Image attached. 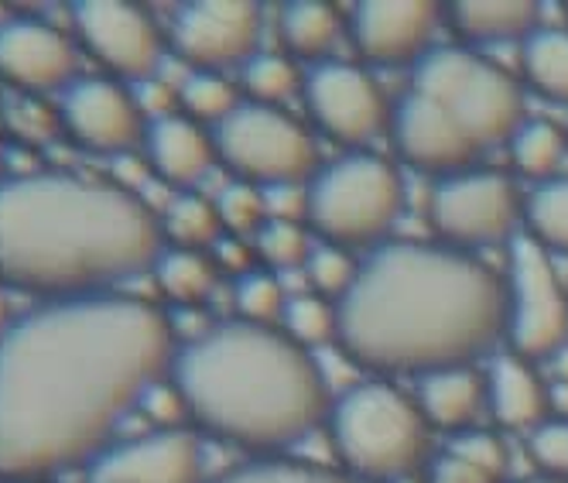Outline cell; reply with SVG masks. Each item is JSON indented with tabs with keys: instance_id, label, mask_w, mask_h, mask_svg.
Returning <instances> with one entry per match:
<instances>
[{
	"instance_id": "cell-37",
	"label": "cell",
	"mask_w": 568,
	"mask_h": 483,
	"mask_svg": "<svg viewBox=\"0 0 568 483\" xmlns=\"http://www.w3.org/2000/svg\"><path fill=\"white\" fill-rule=\"evenodd\" d=\"M531 456L548 476L568 483V419L565 422H545L531 432Z\"/></svg>"
},
{
	"instance_id": "cell-1",
	"label": "cell",
	"mask_w": 568,
	"mask_h": 483,
	"mask_svg": "<svg viewBox=\"0 0 568 483\" xmlns=\"http://www.w3.org/2000/svg\"><path fill=\"white\" fill-rule=\"evenodd\" d=\"M172 360L165 312L120 292L14 319L0 340V480L24 483L100 456Z\"/></svg>"
},
{
	"instance_id": "cell-3",
	"label": "cell",
	"mask_w": 568,
	"mask_h": 483,
	"mask_svg": "<svg viewBox=\"0 0 568 483\" xmlns=\"http://www.w3.org/2000/svg\"><path fill=\"white\" fill-rule=\"evenodd\" d=\"M165 254L161 220L128 189L21 172L0 182V281L49 302L113 295Z\"/></svg>"
},
{
	"instance_id": "cell-24",
	"label": "cell",
	"mask_w": 568,
	"mask_h": 483,
	"mask_svg": "<svg viewBox=\"0 0 568 483\" xmlns=\"http://www.w3.org/2000/svg\"><path fill=\"white\" fill-rule=\"evenodd\" d=\"M161 233H165V240H172L179 251L206 254L210 248L220 244L226 230H223V220H220V210H216L213 199L182 192L165 207V217H161Z\"/></svg>"
},
{
	"instance_id": "cell-41",
	"label": "cell",
	"mask_w": 568,
	"mask_h": 483,
	"mask_svg": "<svg viewBox=\"0 0 568 483\" xmlns=\"http://www.w3.org/2000/svg\"><path fill=\"white\" fill-rule=\"evenodd\" d=\"M524 483H565V480H555V476H538V480H524Z\"/></svg>"
},
{
	"instance_id": "cell-40",
	"label": "cell",
	"mask_w": 568,
	"mask_h": 483,
	"mask_svg": "<svg viewBox=\"0 0 568 483\" xmlns=\"http://www.w3.org/2000/svg\"><path fill=\"white\" fill-rule=\"evenodd\" d=\"M14 326V319H11V302H8V285L0 281V340L8 336V330Z\"/></svg>"
},
{
	"instance_id": "cell-32",
	"label": "cell",
	"mask_w": 568,
	"mask_h": 483,
	"mask_svg": "<svg viewBox=\"0 0 568 483\" xmlns=\"http://www.w3.org/2000/svg\"><path fill=\"white\" fill-rule=\"evenodd\" d=\"M179 103L185 107V113L195 120V124L199 120H210L213 128L240 107L233 87L220 72H192L179 87Z\"/></svg>"
},
{
	"instance_id": "cell-10",
	"label": "cell",
	"mask_w": 568,
	"mask_h": 483,
	"mask_svg": "<svg viewBox=\"0 0 568 483\" xmlns=\"http://www.w3.org/2000/svg\"><path fill=\"white\" fill-rule=\"evenodd\" d=\"M524 217L520 192L504 172L469 169L442 179L432 195V223L456 251L514 240Z\"/></svg>"
},
{
	"instance_id": "cell-5",
	"label": "cell",
	"mask_w": 568,
	"mask_h": 483,
	"mask_svg": "<svg viewBox=\"0 0 568 483\" xmlns=\"http://www.w3.org/2000/svg\"><path fill=\"white\" fill-rule=\"evenodd\" d=\"M520 124V83L473 49H428L415 62L412 90L390 110L400 158L445 179L469 172L483 151L510 144Z\"/></svg>"
},
{
	"instance_id": "cell-13",
	"label": "cell",
	"mask_w": 568,
	"mask_h": 483,
	"mask_svg": "<svg viewBox=\"0 0 568 483\" xmlns=\"http://www.w3.org/2000/svg\"><path fill=\"white\" fill-rule=\"evenodd\" d=\"M302 90L322 134L339 144H367L390 128V110L377 79L353 62H318Z\"/></svg>"
},
{
	"instance_id": "cell-33",
	"label": "cell",
	"mask_w": 568,
	"mask_h": 483,
	"mask_svg": "<svg viewBox=\"0 0 568 483\" xmlns=\"http://www.w3.org/2000/svg\"><path fill=\"white\" fill-rule=\"evenodd\" d=\"M216 210L223 220V230L230 237H247V233H261V227L267 223V192L261 185L251 182H233L220 192Z\"/></svg>"
},
{
	"instance_id": "cell-30",
	"label": "cell",
	"mask_w": 568,
	"mask_h": 483,
	"mask_svg": "<svg viewBox=\"0 0 568 483\" xmlns=\"http://www.w3.org/2000/svg\"><path fill=\"white\" fill-rule=\"evenodd\" d=\"M243 87H247L254 103L277 107L298 87H305V79L298 76V69L288 56H254L247 66H243Z\"/></svg>"
},
{
	"instance_id": "cell-35",
	"label": "cell",
	"mask_w": 568,
	"mask_h": 483,
	"mask_svg": "<svg viewBox=\"0 0 568 483\" xmlns=\"http://www.w3.org/2000/svg\"><path fill=\"white\" fill-rule=\"evenodd\" d=\"M257 254L271 268H305L312 258L308 237L295 220H267L257 233Z\"/></svg>"
},
{
	"instance_id": "cell-22",
	"label": "cell",
	"mask_w": 568,
	"mask_h": 483,
	"mask_svg": "<svg viewBox=\"0 0 568 483\" xmlns=\"http://www.w3.org/2000/svg\"><path fill=\"white\" fill-rule=\"evenodd\" d=\"M507 470L504 442L490 432H459L432 466L428 483H500Z\"/></svg>"
},
{
	"instance_id": "cell-16",
	"label": "cell",
	"mask_w": 568,
	"mask_h": 483,
	"mask_svg": "<svg viewBox=\"0 0 568 483\" xmlns=\"http://www.w3.org/2000/svg\"><path fill=\"white\" fill-rule=\"evenodd\" d=\"M438 8L422 0H363L349 14L356 52L374 66H404L428 56Z\"/></svg>"
},
{
	"instance_id": "cell-36",
	"label": "cell",
	"mask_w": 568,
	"mask_h": 483,
	"mask_svg": "<svg viewBox=\"0 0 568 483\" xmlns=\"http://www.w3.org/2000/svg\"><path fill=\"white\" fill-rule=\"evenodd\" d=\"M308 281H312V289L315 295L322 299H343L349 292V285L356 281V271H359V261H353L343 248H315L308 264Z\"/></svg>"
},
{
	"instance_id": "cell-18",
	"label": "cell",
	"mask_w": 568,
	"mask_h": 483,
	"mask_svg": "<svg viewBox=\"0 0 568 483\" xmlns=\"http://www.w3.org/2000/svg\"><path fill=\"white\" fill-rule=\"evenodd\" d=\"M144 144H148L151 169L179 189H189L206 179L216 158L213 134H206L192 117L182 113L151 120L144 131Z\"/></svg>"
},
{
	"instance_id": "cell-15",
	"label": "cell",
	"mask_w": 568,
	"mask_h": 483,
	"mask_svg": "<svg viewBox=\"0 0 568 483\" xmlns=\"http://www.w3.org/2000/svg\"><path fill=\"white\" fill-rule=\"evenodd\" d=\"M59 113L65 131L79 144L103 154L134 148L148 131L134 93L103 76H83L69 90H62Z\"/></svg>"
},
{
	"instance_id": "cell-2",
	"label": "cell",
	"mask_w": 568,
	"mask_h": 483,
	"mask_svg": "<svg viewBox=\"0 0 568 483\" xmlns=\"http://www.w3.org/2000/svg\"><path fill=\"white\" fill-rule=\"evenodd\" d=\"M336 315L353 364L425 378L469 368L507 333V281L456 248L394 240L359 261Z\"/></svg>"
},
{
	"instance_id": "cell-7",
	"label": "cell",
	"mask_w": 568,
	"mask_h": 483,
	"mask_svg": "<svg viewBox=\"0 0 568 483\" xmlns=\"http://www.w3.org/2000/svg\"><path fill=\"white\" fill-rule=\"evenodd\" d=\"M312 227L329 240L333 248H363L394 227L404 185L390 161L356 151L343 154L333 165L318 169L305 192Z\"/></svg>"
},
{
	"instance_id": "cell-9",
	"label": "cell",
	"mask_w": 568,
	"mask_h": 483,
	"mask_svg": "<svg viewBox=\"0 0 568 483\" xmlns=\"http://www.w3.org/2000/svg\"><path fill=\"white\" fill-rule=\"evenodd\" d=\"M507 340L524 360L551 356L568 343V295L551 254L531 233H517L510 240Z\"/></svg>"
},
{
	"instance_id": "cell-38",
	"label": "cell",
	"mask_w": 568,
	"mask_h": 483,
	"mask_svg": "<svg viewBox=\"0 0 568 483\" xmlns=\"http://www.w3.org/2000/svg\"><path fill=\"white\" fill-rule=\"evenodd\" d=\"M138 412H148L151 422H154L158 429H182V419L189 415L185 398H182V391L172 384V378H169V381H158V384L144 394V401H141V409H138Z\"/></svg>"
},
{
	"instance_id": "cell-31",
	"label": "cell",
	"mask_w": 568,
	"mask_h": 483,
	"mask_svg": "<svg viewBox=\"0 0 568 483\" xmlns=\"http://www.w3.org/2000/svg\"><path fill=\"white\" fill-rule=\"evenodd\" d=\"M213 483H356L353 476L333 473L315 463H298V460H257L247 466H236L223 473Z\"/></svg>"
},
{
	"instance_id": "cell-11",
	"label": "cell",
	"mask_w": 568,
	"mask_h": 483,
	"mask_svg": "<svg viewBox=\"0 0 568 483\" xmlns=\"http://www.w3.org/2000/svg\"><path fill=\"white\" fill-rule=\"evenodd\" d=\"M72 24L79 42L113 76L148 83L158 72L165 38L144 8L120 4V0H79L72 4Z\"/></svg>"
},
{
	"instance_id": "cell-26",
	"label": "cell",
	"mask_w": 568,
	"mask_h": 483,
	"mask_svg": "<svg viewBox=\"0 0 568 483\" xmlns=\"http://www.w3.org/2000/svg\"><path fill=\"white\" fill-rule=\"evenodd\" d=\"M154 281H158V289L165 292V299H172L179 305H195L213 292L216 268H213L210 254L175 248V251H165L158 258Z\"/></svg>"
},
{
	"instance_id": "cell-43",
	"label": "cell",
	"mask_w": 568,
	"mask_h": 483,
	"mask_svg": "<svg viewBox=\"0 0 568 483\" xmlns=\"http://www.w3.org/2000/svg\"><path fill=\"white\" fill-rule=\"evenodd\" d=\"M0 182H4V175H0Z\"/></svg>"
},
{
	"instance_id": "cell-21",
	"label": "cell",
	"mask_w": 568,
	"mask_h": 483,
	"mask_svg": "<svg viewBox=\"0 0 568 483\" xmlns=\"http://www.w3.org/2000/svg\"><path fill=\"white\" fill-rule=\"evenodd\" d=\"M453 28L473 46L527 42L538 31V4L531 0H459L449 8Z\"/></svg>"
},
{
	"instance_id": "cell-29",
	"label": "cell",
	"mask_w": 568,
	"mask_h": 483,
	"mask_svg": "<svg viewBox=\"0 0 568 483\" xmlns=\"http://www.w3.org/2000/svg\"><path fill=\"white\" fill-rule=\"evenodd\" d=\"M281 326H284V336H292L298 346L312 350V346L329 343L339 333V315L329 305V299L295 295V299H288V305H284V312H281Z\"/></svg>"
},
{
	"instance_id": "cell-44",
	"label": "cell",
	"mask_w": 568,
	"mask_h": 483,
	"mask_svg": "<svg viewBox=\"0 0 568 483\" xmlns=\"http://www.w3.org/2000/svg\"><path fill=\"white\" fill-rule=\"evenodd\" d=\"M565 8H568V4H565Z\"/></svg>"
},
{
	"instance_id": "cell-42",
	"label": "cell",
	"mask_w": 568,
	"mask_h": 483,
	"mask_svg": "<svg viewBox=\"0 0 568 483\" xmlns=\"http://www.w3.org/2000/svg\"><path fill=\"white\" fill-rule=\"evenodd\" d=\"M24 483H38V480H24Z\"/></svg>"
},
{
	"instance_id": "cell-27",
	"label": "cell",
	"mask_w": 568,
	"mask_h": 483,
	"mask_svg": "<svg viewBox=\"0 0 568 483\" xmlns=\"http://www.w3.org/2000/svg\"><path fill=\"white\" fill-rule=\"evenodd\" d=\"M524 220L545 251L568 254V179H548L524 203Z\"/></svg>"
},
{
	"instance_id": "cell-34",
	"label": "cell",
	"mask_w": 568,
	"mask_h": 483,
	"mask_svg": "<svg viewBox=\"0 0 568 483\" xmlns=\"http://www.w3.org/2000/svg\"><path fill=\"white\" fill-rule=\"evenodd\" d=\"M233 299H236V309H240V319L243 322H254V326H271L274 319H281L284 299L277 278L267 274V271H247L236 278V289H233Z\"/></svg>"
},
{
	"instance_id": "cell-12",
	"label": "cell",
	"mask_w": 568,
	"mask_h": 483,
	"mask_svg": "<svg viewBox=\"0 0 568 483\" xmlns=\"http://www.w3.org/2000/svg\"><path fill=\"white\" fill-rule=\"evenodd\" d=\"M172 49L195 72L247 66L257 52L261 11L251 0H195L172 21Z\"/></svg>"
},
{
	"instance_id": "cell-23",
	"label": "cell",
	"mask_w": 568,
	"mask_h": 483,
	"mask_svg": "<svg viewBox=\"0 0 568 483\" xmlns=\"http://www.w3.org/2000/svg\"><path fill=\"white\" fill-rule=\"evenodd\" d=\"M339 31L343 21L336 8L322 4V0H295V4L281 8V38L292 59H326L339 42Z\"/></svg>"
},
{
	"instance_id": "cell-4",
	"label": "cell",
	"mask_w": 568,
	"mask_h": 483,
	"mask_svg": "<svg viewBox=\"0 0 568 483\" xmlns=\"http://www.w3.org/2000/svg\"><path fill=\"white\" fill-rule=\"evenodd\" d=\"M172 384L189 419L243 450H284L329 419V391L305 346L254 322L223 326L175 350Z\"/></svg>"
},
{
	"instance_id": "cell-8",
	"label": "cell",
	"mask_w": 568,
	"mask_h": 483,
	"mask_svg": "<svg viewBox=\"0 0 568 483\" xmlns=\"http://www.w3.org/2000/svg\"><path fill=\"white\" fill-rule=\"evenodd\" d=\"M216 154L240 175V182L284 189L302 185L315 175L312 134L277 107L240 103L213 128Z\"/></svg>"
},
{
	"instance_id": "cell-14",
	"label": "cell",
	"mask_w": 568,
	"mask_h": 483,
	"mask_svg": "<svg viewBox=\"0 0 568 483\" xmlns=\"http://www.w3.org/2000/svg\"><path fill=\"white\" fill-rule=\"evenodd\" d=\"M87 483H202L199 439L185 429H154L116 442L90 460Z\"/></svg>"
},
{
	"instance_id": "cell-28",
	"label": "cell",
	"mask_w": 568,
	"mask_h": 483,
	"mask_svg": "<svg viewBox=\"0 0 568 483\" xmlns=\"http://www.w3.org/2000/svg\"><path fill=\"white\" fill-rule=\"evenodd\" d=\"M565 144L568 141H565L561 128L551 124V120H524L517 134L510 138L514 169L531 179H548L558 169Z\"/></svg>"
},
{
	"instance_id": "cell-25",
	"label": "cell",
	"mask_w": 568,
	"mask_h": 483,
	"mask_svg": "<svg viewBox=\"0 0 568 483\" xmlns=\"http://www.w3.org/2000/svg\"><path fill=\"white\" fill-rule=\"evenodd\" d=\"M524 76L541 97L568 103V28H538L520 49Z\"/></svg>"
},
{
	"instance_id": "cell-39",
	"label": "cell",
	"mask_w": 568,
	"mask_h": 483,
	"mask_svg": "<svg viewBox=\"0 0 568 483\" xmlns=\"http://www.w3.org/2000/svg\"><path fill=\"white\" fill-rule=\"evenodd\" d=\"M213 251H216V261H220L226 271H236V278H240V274H247V271H254V268H251V251H247V244H243L240 237H223Z\"/></svg>"
},
{
	"instance_id": "cell-19",
	"label": "cell",
	"mask_w": 568,
	"mask_h": 483,
	"mask_svg": "<svg viewBox=\"0 0 568 483\" xmlns=\"http://www.w3.org/2000/svg\"><path fill=\"white\" fill-rule=\"evenodd\" d=\"M486 401L500 425L507 429H538L548 422L551 391L531 368V360L517 353L497 356L490 374H486Z\"/></svg>"
},
{
	"instance_id": "cell-6",
	"label": "cell",
	"mask_w": 568,
	"mask_h": 483,
	"mask_svg": "<svg viewBox=\"0 0 568 483\" xmlns=\"http://www.w3.org/2000/svg\"><path fill=\"white\" fill-rule=\"evenodd\" d=\"M333 446L363 483H397L428 456V419L418 401L384 381L349 388L329 409Z\"/></svg>"
},
{
	"instance_id": "cell-20",
	"label": "cell",
	"mask_w": 568,
	"mask_h": 483,
	"mask_svg": "<svg viewBox=\"0 0 568 483\" xmlns=\"http://www.w3.org/2000/svg\"><path fill=\"white\" fill-rule=\"evenodd\" d=\"M486 398V381L473 368H445L418 381V409L428 425L445 432H469Z\"/></svg>"
},
{
	"instance_id": "cell-17",
	"label": "cell",
	"mask_w": 568,
	"mask_h": 483,
	"mask_svg": "<svg viewBox=\"0 0 568 483\" xmlns=\"http://www.w3.org/2000/svg\"><path fill=\"white\" fill-rule=\"evenodd\" d=\"M75 46L59 28L34 18L0 24V76L8 83L31 93L69 90L75 83Z\"/></svg>"
}]
</instances>
